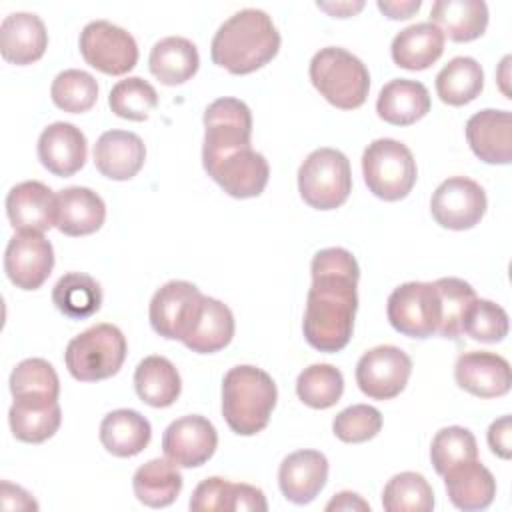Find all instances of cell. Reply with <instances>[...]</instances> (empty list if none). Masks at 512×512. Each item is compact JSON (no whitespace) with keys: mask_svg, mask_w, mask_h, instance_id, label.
Segmentation results:
<instances>
[{"mask_svg":"<svg viewBox=\"0 0 512 512\" xmlns=\"http://www.w3.org/2000/svg\"><path fill=\"white\" fill-rule=\"evenodd\" d=\"M434 286L440 294V304H442V322L438 328V336L448 340H458L462 336V318L468 306L474 302L476 292L468 282L454 276L438 278Z\"/></svg>","mask_w":512,"mask_h":512,"instance_id":"43","label":"cell"},{"mask_svg":"<svg viewBox=\"0 0 512 512\" xmlns=\"http://www.w3.org/2000/svg\"><path fill=\"white\" fill-rule=\"evenodd\" d=\"M298 192L316 210L342 206L352 192L350 160L336 148H316L298 168Z\"/></svg>","mask_w":512,"mask_h":512,"instance_id":"7","label":"cell"},{"mask_svg":"<svg viewBox=\"0 0 512 512\" xmlns=\"http://www.w3.org/2000/svg\"><path fill=\"white\" fill-rule=\"evenodd\" d=\"M326 510H370V506L354 492H338L326 504Z\"/></svg>","mask_w":512,"mask_h":512,"instance_id":"51","label":"cell"},{"mask_svg":"<svg viewBox=\"0 0 512 512\" xmlns=\"http://www.w3.org/2000/svg\"><path fill=\"white\" fill-rule=\"evenodd\" d=\"M108 106L116 116L124 120L144 122L158 106V92L148 80L140 76H128L112 86L108 94Z\"/></svg>","mask_w":512,"mask_h":512,"instance_id":"39","label":"cell"},{"mask_svg":"<svg viewBox=\"0 0 512 512\" xmlns=\"http://www.w3.org/2000/svg\"><path fill=\"white\" fill-rule=\"evenodd\" d=\"M280 50V32L272 18L258 8L232 14L216 30L210 56L230 74H250L266 66Z\"/></svg>","mask_w":512,"mask_h":512,"instance_id":"2","label":"cell"},{"mask_svg":"<svg viewBox=\"0 0 512 512\" xmlns=\"http://www.w3.org/2000/svg\"><path fill=\"white\" fill-rule=\"evenodd\" d=\"M184 478L168 458H152L142 464L132 478L134 496L150 508L170 506L182 492Z\"/></svg>","mask_w":512,"mask_h":512,"instance_id":"34","label":"cell"},{"mask_svg":"<svg viewBox=\"0 0 512 512\" xmlns=\"http://www.w3.org/2000/svg\"><path fill=\"white\" fill-rule=\"evenodd\" d=\"M454 378L462 390L478 398L504 396L512 386V370L508 360L486 350L460 354L454 366Z\"/></svg>","mask_w":512,"mask_h":512,"instance_id":"18","label":"cell"},{"mask_svg":"<svg viewBox=\"0 0 512 512\" xmlns=\"http://www.w3.org/2000/svg\"><path fill=\"white\" fill-rule=\"evenodd\" d=\"M444 484L450 502L464 512L484 510L496 496V480L478 458L448 470Z\"/></svg>","mask_w":512,"mask_h":512,"instance_id":"27","label":"cell"},{"mask_svg":"<svg viewBox=\"0 0 512 512\" xmlns=\"http://www.w3.org/2000/svg\"><path fill=\"white\" fill-rule=\"evenodd\" d=\"M328 480V460L318 450H296L278 468V484L286 500L294 504L312 502Z\"/></svg>","mask_w":512,"mask_h":512,"instance_id":"21","label":"cell"},{"mask_svg":"<svg viewBox=\"0 0 512 512\" xmlns=\"http://www.w3.org/2000/svg\"><path fill=\"white\" fill-rule=\"evenodd\" d=\"M428 88L410 78H394L382 86L376 112L378 116L394 126H410L430 112Z\"/></svg>","mask_w":512,"mask_h":512,"instance_id":"24","label":"cell"},{"mask_svg":"<svg viewBox=\"0 0 512 512\" xmlns=\"http://www.w3.org/2000/svg\"><path fill=\"white\" fill-rule=\"evenodd\" d=\"M50 98L60 110L70 114H82L96 104L98 82L90 72L68 68L52 80Z\"/></svg>","mask_w":512,"mask_h":512,"instance_id":"40","label":"cell"},{"mask_svg":"<svg viewBox=\"0 0 512 512\" xmlns=\"http://www.w3.org/2000/svg\"><path fill=\"white\" fill-rule=\"evenodd\" d=\"M344 392V376L332 364H310L298 374L296 394L298 398L314 408L326 410L334 406Z\"/></svg>","mask_w":512,"mask_h":512,"instance_id":"37","label":"cell"},{"mask_svg":"<svg viewBox=\"0 0 512 512\" xmlns=\"http://www.w3.org/2000/svg\"><path fill=\"white\" fill-rule=\"evenodd\" d=\"M484 88V70L470 56L452 58L436 74V94L448 106H464L480 96Z\"/></svg>","mask_w":512,"mask_h":512,"instance_id":"35","label":"cell"},{"mask_svg":"<svg viewBox=\"0 0 512 512\" xmlns=\"http://www.w3.org/2000/svg\"><path fill=\"white\" fill-rule=\"evenodd\" d=\"M362 174L368 190L386 202L406 198L418 178L410 148L394 138H378L364 148Z\"/></svg>","mask_w":512,"mask_h":512,"instance_id":"6","label":"cell"},{"mask_svg":"<svg viewBox=\"0 0 512 512\" xmlns=\"http://www.w3.org/2000/svg\"><path fill=\"white\" fill-rule=\"evenodd\" d=\"M510 436H512V428H510V416L508 414L494 420L488 428V446L496 456H500L504 460H508L510 454H512L510 452V448H512Z\"/></svg>","mask_w":512,"mask_h":512,"instance_id":"48","label":"cell"},{"mask_svg":"<svg viewBox=\"0 0 512 512\" xmlns=\"http://www.w3.org/2000/svg\"><path fill=\"white\" fill-rule=\"evenodd\" d=\"M312 286L306 298L302 330L318 352H340L352 338L358 310L360 268L346 248L318 250L310 264Z\"/></svg>","mask_w":512,"mask_h":512,"instance_id":"1","label":"cell"},{"mask_svg":"<svg viewBox=\"0 0 512 512\" xmlns=\"http://www.w3.org/2000/svg\"><path fill=\"white\" fill-rule=\"evenodd\" d=\"M88 142L80 128L70 122L46 126L38 138V158L54 176H72L86 164Z\"/></svg>","mask_w":512,"mask_h":512,"instance_id":"20","label":"cell"},{"mask_svg":"<svg viewBox=\"0 0 512 512\" xmlns=\"http://www.w3.org/2000/svg\"><path fill=\"white\" fill-rule=\"evenodd\" d=\"M444 52V34L432 22H418L400 30L390 46L396 66L404 70H426Z\"/></svg>","mask_w":512,"mask_h":512,"instance_id":"28","label":"cell"},{"mask_svg":"<svg viewBox=\"0 0 512 512\" xmlns=\"http://www.w3.org/2000/svg\"><path fill=\"white\" fill-rule=\"evenodd\" d=\"M78 46L86 64L108 76H122L138 62L134 36L108 20L88 22L80 32Z\"/></svg>","mask_w":512,"mask_h":512,"instance_id":"10","label":"cell"},{"mask_svg":"<svg viewBox=\"0 0 512 512\" xmlns=\"http://www.w3.org/2000/svg\"><path fill=\"white\" fill-rule=\"evenodd\" d=\"M146 160L142 138L128 130H106L94 144V166L110 180L134 178Z\"/></svg>","mask_w":512,"mask_h":512,"instance_id":"22","label":"cell"},{"mask_svg":"<svg viewBox=\"0 0 512 512\" xmlns=\"http://www.w3.org/2000/svg\"><path fill=\"white\" fill-rule=\"evenodd\" d=\"M48 32L40 16L32 12H12L0 24V52L6 62L26 66L44 56Z\"/></svg>","mask_w":512,"mask_h":512,"instance_id":"23","label":"cell"},{"mask_svg":"<svg viewBox=\"0 0 512 512\" xmlns=\"http://www.w3.org/2000/svg\"><path fill=\"white\" fill-rule=\"evenodd\" d=\"M430 22L454 42L480 38L488 26V6L482 0H438L432 4Z\"/></svg>","mask_w":512,"mask_h":512,"instance_id":"30","label":"cell"},{"mask_svg":"<svg viewBox=\"0 0 512 512\" xmlns=\"http://www.w3.org/2000/svg\"><path fill=\"white\" fill-rule=\"evenodd\" d=\"M234 328L232 310L224 302L204 296L200 314L182 344L196 354H214L232 342Z\"/></svg>","mask_w":512,"mask_h":512,"instance_id":"31","label":"cell"},{"mask_svg":"<svg viewBox=\"0 0 512 512\" xmlns=\"http://www.w3.org/2000/svg\"><path fill=\"white\" fill-rule=\"evenodd\" d=\"M150 72L166 86H178L190 80L200 66L198 48L182 36H166L158 40L148 58Z\"/></svg>","mask_w":512,"mask_h":512,"instance_id":"32","label":"cell"},{"mask_svg":"<svg viewBox=\"0 0 512 512\" xmlns=\"http://www.w3.org/2000/svg\"><path fill=\"white\" fill-rule=\"evenodd\" d=\"M380 12H384L388 18L392 20H406L410 18L414 12L420 10L422 2L420 0H404V2H398V0H392V2H378L376 4Z\"/></svg>","mask_w":512,"mask_h":512,"instance_id":"50","label":"cell"},{"mask_svg":"<svg viewBox=\"0 0 512 512\" xmlns=\"http://www.w3.org/2000/svg\"><path fill=\"white\" fill-rule=\"evenodd\" d=\"M128 344L122 330L102 322L74 336L64 352V362L72 378L80 382L106 380L122 368Z\"/></svg>","mask_w":512,"mask_h":512,"instance_id":"5","label":"cell"},{"mask_svg":"<svg viewBox=\"0 0 512 512\" xmlns=\"http://www.w3.org/2000/svg\"><path fill=\"white\" fill-rule=\"evenodd\" d=\"M14 398H54L60 396V380L54 366L44 358H26L10 374Z\"/></svg>","mask_w":512,"mask_h":512,"instance_id":"41","label":"cell"},{"mask_svg":"<svg viewBox=\"0 0 512 512\" xmlns=\"http://www.w3.org/2000/svg\"><path fill=\"white\" fill-rule=\"evenodd\" d=\"M6 216L18 232H46L56 226L58 194L44 182L26 180L10 188L6 196Z\"/></svg>","mask_w":512,"mask_h":512,"instance_id":"16","label":"cell"},{"mask_svg":"<svg viewBox=\"0 0 512 512\" xmlns=\"http://www.w3.org/2000/svg\"><path fill=\"white\" fill-rule=\"evenodd\" d=\"M318 8L326 10L330 16L336 18H348L356 12H360L364 8V2H336V4H328V2H318Z\"/></svg>","mask_w":512,"mask_h":512,"instance_id":"52","label":"cell"},{"mask_svg":"<svg viewBox=\"0 0 512 512\" xmlns=\"http://www.w3.org/2000/svg\"><path fill=\"white\" fill-rule=\"evenodd\" d=\"M134 388L138 398L152 408L172 406L182 390L176 366L164 356H146L134 370Z\"/></svg>","mask_w":512,"mask_h":512,"instance_id":"33","label":"cell"},{"mask_svg":"<svg viewBox=\"0 0 512 512\" xmlns=\"http://www.w3.org/2000/svg\"><path fill=\"white\" fill-rule=\"evenodd\" d=\"M0 496H2V506L6 510L14 508V504H10V496H16L14 498L16 500V510H38L36 500L24 488L14 486V484H10L6 480L0 484Z\"/></svg>","mask_w":512,"mask_h":512,"instance_id":"49","label":"cell"},{"mask_svg":"<svg viewBox=\"0 0 512 512\" xmlns=\"http://www.w3.org/2000/svg\"><path fill=\"white\" fill-rule=\"evenodd\" d=\"M54 306L72 320H84L102 306L100 284L84 272H66L52 288Z\"/></svg>","mask_w":512,"mask_h":512,"instance_id":"36","label":"cell"},{"mask_svg":"<svg viewBox=\"0 0 512 512\" xmlns=\"http://www.w3.org/2000/svg\"><path fill=\"white\" fill-rule=\"evenodd\" d=\"M386 314L392 328L408 338L426 340L438 334L442 304L434 282L400 284L388 296Z\"/></svg>","mask_w":512,"mask_h":512,"instance_id":"9","label":"cell"},{"mask_svg":"<svg viewBox=\"0 0 512 512\" xmlns=\"http://www.w3.org/2000/svg\"><path fill=\"white\" fill-rule=\"evenodd\" d=\"M152 438L150 422L136 410L118 408L108 412L100 422L102 446L118 458L140 454Z\"/></svg>","mask_w":512,"mask_h":512,"instance_id":"29","label":"cell"},{"mask_svg":"<svg viewBox=\"0 0 512 512\" xmlns=\"http://www.w3.org/2000/svg\"><path fill=\"white\" fill-rule=\"evenodd\" d=\"M54 268V248L42 232H18L4 250V272L20 290H38Z\"/></svg>","mask_w":512,"mask_h":512,"instance_id":"14","label":"cell"},{"mask_svg":"<svg viewBox=\"0 0 512 512\" xmlns=\"http://www.w3.org/2000/svg\"><path fill=\"white\" fill-rule=\"evenodd\" d=\"M488 200L484 188L466 176L444 180L430 198V212L436 224L448 230H470L486 214Z\"/></svg>","mask_w":512,"mask_h":512,"instance_id":"13","label":"cell"},{"mask_svg":"<svg viewBox=\"0 0 512 512\" xmlns=\"http://www.w3.org/2000/svg\"><path fill=\"white\" fill-rule=\"evenodd\" d=\"M252 146V112L238 98H218L204 110V170L224 156Z\"/></svg>","mask_w":512,"mask_h":512,"instance_id":"8","label":"cell"},{"mask_svg":"<svg viewBox=\"0 0 512 512\" xmlns=\"http://www.w3.org/2000/svg\"><path fill=\"white\" fill-rule=\"evenodd\" d=\"M314 88L336 108H360L370 90V72L364 62L340 46L320 48L310 60Z\"/></svg>","mask_w":512,"mask_h":512,"instance_id":"4","label":"cell"},{"mask_svg":"<svg viewBox=\"0 0 512 512\" xmlns=\"http://www.w3.org/2000/svg\"><path fill=\"white\" fill-rule=\"evenodd\" d=\"M466 140L472 152L486 164H510L512 160V114L486 108L466 122Z\"/></svg>","mask_w":512,"mask_h":512,"instance_id":"19","label":"cell"},{"mask_svg":"<svg viewBox=\"0 0 512 512\" xmlns=\"http://www.w3.org/2000/svg\"><path fill=\"white\" fill-rule=\"evenodd\" d=\"M8 422L16 440L40 444L58 432L62 410L54 398H14Z\"/></svg>","mask_w":512,"mask_h":512,"instance_id":"26","label":"cell"},{"mask_svg":"<svg viewBox=\"0 0 512 512\" xmlns=\"http://www.w3.org/2000/svg\"><path fill=\"white\" fill-rule=\"evenodd\" d=\"M382 428V414L368 404H352L336 414L332 430L338 440L346 444H360L372 440Z\"/></svg>","mask_w":512,"mask_h":512,"instance_id":"45","label":"cell"},{"mask_svg":"<svg viewBox=\"0 0 512 512\" xmlns=\"http://www.w3.org/2000/svg\"><path fill=\"white\" fill-rule=\"evenodd\" d=\"M476 458H478V444L474 434L468 428L446 426L434 434L430 444V460L434 470L440 476Z\"/></svg>","mask_w":512,"mask_h":512,"instance_id":"42","label":"cell"},{"mask_svg":"<svg viewBox=\"0 0 512 512\" xmlns=\"http://www.w3.org/2000/svg\"><path fill=\"white\" fill-rule=\"evenodd\" d=\"M410 374V356L392 344L366 350L356 364V384L372 400L396 398L406 388Z\"/></svg>","mask_w":512,"mask_h":512,"instance_id":"12","label":"cell"},{"mask_svg":"<svg viewBox=\"0 0 512 512\" xmlns=\"http://www.w3.org/2000/svg\"><path fill=\"white\" fill-rule=\"evenodd\" d=\"M242 512V510H256L266 512L268 502L260 488L244 482H230L226 494V512Z\"/></svg>","mask_w":512,"mask_h":512,"instance_id":"47","label":"cell"},{"mask_svg":"<svg viewBox=\"0 0 512 512\" xmlns=\"http://www.w3.org/2000/svg\"><path fill=\"white\" fill-rule=\"evenodd\" d=\"M204 294L186 280H170L160 286L148 308L150 324L156 334L166 340H184L192 330L200 308H202Z\"/></svg>","mask_w":512,"mask_h":512,"instance_id":"11","label":"cell"},{"mask_svg":"<svg viewBox=\"0 0 512 512\" xmlns=\"http://www.w3.org/2000/svg\"><path fill=\"white\" fill-rule=\"evenodd\" d=\"M386 512H430L434 508V490L418 472L394 474L382 492Z\"/></svg>","mask_w":512,"mask_h":512,"instance_id":"38","label":"cell"},{"mask_svg":"<svg viewBox=\"0 0 512 512\" xmlns=\"http://www.w3.org/2000/svg\"><path fill=\"white\" fill-rule=\"evenodd\" d=\"M228 484L230 480L220 478V476H210L202 480L192 496H190V510L194 512H226V494H228Z\"/></svg>","mask_w":512,"mask_h":512,"instance_id":"46","label":"cell"},{"mask_svg":"<svg viewBox=\"0 0 512 512\" xmlns=\"http://www.w3.org/2000/svg\"><path fill=\"white\" fill-rule=\"evenodd\" d=\"M278 390L268 372L252 364L230 368L222 380V416L232 432L254 436L272 416Z\"/></svg>","mask_w":512,"mask_h":512,"instance_id":"3","label":"cell"},{"mask_svg":"<svg viewBox=\"0 0 512 512\" xmlns=\"http://www.w3.org/2000/svg\"><path fill=\"white\" fill-rule=\"evenodd\" d=\"M218 448L214 424L200 416L188 414L168 424L162 436L164 456L180 468H196L208 462Z\"/></svg>","mask_w":512,"mask_h":512,"instance_id":"15","label":"cell"},{"mask_svg":"<svg viewBox=\"0 0 512 512\" xmlns=\"http://www.w3.org/2000/svg\"><path fill=\"white\" fill-rule=\"evenodd\" d=\"M462 334L486 344L500 342L508 336V314L500 304L476 296L462 318Z\"/></svg>","mask_w":512,"mask_h":512,"instance_id":"44","label":"cell"},{"mask_svg":"<svg viewBox=\"0 0 512 512\" xmlns=\"http://www.w3.org/2000/svg\"><path fill=\"white\" fill-rule=\"evenodd\" d=\"M106 204L86 186H70L58 192L56 228L66 236H88L102 228Z\"/></svg>","mask_w":512,"mask_h":512,"instance_id":"25","label":"cell"},{"mask_svg":"<svg viewBox=\"0 0 512 512\" xmlns=\"http://www.w3.org/2000/svg\"><path fill=\"white\" fill-rule=\"evenodd\" d=\"M206 172L228 196L240 200L260 196L270 178L268 160L252 146L224 156L208 166Z\"/></svg>","mask_w":512,"mask_h":512,"instance_id":"17","label":"cell"}]
</instances>
